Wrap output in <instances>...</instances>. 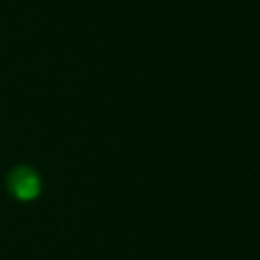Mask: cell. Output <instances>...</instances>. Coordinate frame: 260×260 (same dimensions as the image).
Segmentation results:
<instances>
[{
	"mask_svg": "<svg viewBox=\"0 0 260 260\" xmlns=\"http://www.w3.org/2000/svg\"><path fill=\"white\" fill-rule=\"evenodd\" d=\"M7 187H9V192L16 199H21V201H32V199H37L41 192V178L32 167L21 165V167H16V169H12V174H9V178H7Z\"/></svg>",
	"mask_w": 260,
	"mask_h": 260,
	"instance_id": "6da1fadb",
	"label": "cell"
}]
</instances>
